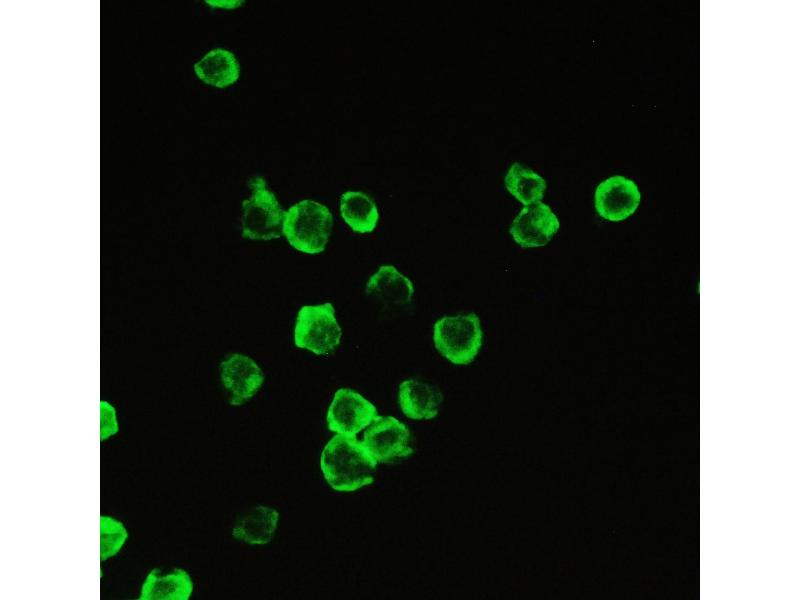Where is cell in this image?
Returning <instances> with one entry per match:
<instances>
[{
  "label": "cell",
  "mask_w": 800,
  "mask_h": 600,
  "mask_svg": "<svg viewBox=\"0 0 800 600\" xmlns=\"http://www.w3.org/2000/svg\"><path fill=\"white\" fill-rule=\"evenodd\" d=\"M377 461L356 436H333L322 450L320 467L338 492H353L374 482Z\"/></svg>",
  "instance_id": "cell-1"
},
{
  "label": "cell",
  "mask_w": 800,
  "mask_h": 600,
  "mask_svg": "<svg viewBox=\"0 0 800 600\" xmlns=\"http://www.w3.org/2000/svg\"><path fill=\"white\" fill-rule=\"evenodd\" d=\"M333 226V216L323 204L302 200L285 211L283 235L296 250L318 254L325 250Z\"/></svg>",
  "instance_id": "cell-2"
},
{
  "label": "cell",
  "mask_w": 800,
  "mask_h": 600,
  "mask_svg": "<svg viewBox=\"0 0 800 600\" xmlns=\"http://www.w3.org/2000/svg\"><path fill=\"white\" fill-rule=\"evenodd\" d=\"M483 332L476 313L444 316L433 326L436 350L455 365H468L478 355Z\"/></svg>",
  "instance_id": "cell-3"
},
{
  "label": "cell",
  "mask_w": 800,
  "mask_h": 600,
  "mask_svg": "<svg viewBox=\"0 0 800 600\" xmlns=\"http://www.w3.org/2000/svg\"><path fill=\"white\" fill-rule=\"evenodd\" d=\"M248 183L253 192L242 202V237L250 240L280 238L285 211L262 176H255Z\"/></svg>",
  "instance_id": "cell-4"
},
{
  "label": "cell",
  "mask_w": 800,
  "mask_h": 600,
  "mask_svg": "<svg viewBox=\"0 0 800 600\" xmlns=\"http://www.w3.org/2000/svg\"><path fill=\"white\" fill-rule=\"evenodd\" d=\"M341 327L332 303L304 305L297 313L294 344L316 355H328L340 344Z\"/></svg>",
  "instance_id": "cell-5"
},
{
  "label": "cell",
  "mask_w": 800,
  "mask_h": 600,
  "mask_svg": "<svg viewBox=\"0 0 800 600\" xmlns=\"http://www.w3.org/2000/svg\"><path fill=\"white\" fill-rule=\"evenodd\" d=\"M362 443L377 463H392L414 452L408 427L393 416H376Z\"/></svg>",
  "instance_id": "cell-6"
},
{
  "label": "cell",
  "mask_w": 800,
  "mask_h": 600,
  "mask_svg": "<svg viewBox=\"0 0 800 600\" xmlns=\"http://www.w3.org/2000/svg\"><path fill=\"white\" fill-rule=\"evenodd\" d=\"M376 416L377 408L369 400L350 388H340L328 408L326 421L330 431L354 437Z\"/></svg>",
  "instance_id": "cell-7"
},
{
  "label": "cell",
  "mask_w": 800,
  "mask_h": 600,
  "mask_svg": "<svg viewBox=\"0 0 800 600\" xmlns=\"http://www.w3.org/2000/svg\"><path fill=\"white\" fill-rule=\"evenodd\" d=\"M560 222L551 207L542 201L524 206L513 219L509 233L523 248L547 245L558 232Z\"/></svg>",
  "instance_id": "cell-8"
},
{
  "label": "cell",
  "mask_w": 800,
  "mask_h": 600,
  "mask_svg": "<svg viewBox=\"0 0 800 600\" xmlns=\"http://www.w3.org/2000/svg\"><path fill=\"white\" fill-rule=\"evenodd\" d=\"M220 380L232 406H240L250 400L261 388L264 374L250 357L232 353L219 365Z\"/></svg>",
  "instance_id": "cell-9"
},
{
  "label": "cell",
  "mask_w": 800,
  "mask_h": 600,
  "mask_svg": "<svg viewBox=\"0 0 800 600\" xmlns=\"http://www.w3.org/2000/svg\"><path fill=\"white\" fill-rule=\"evenodd\" d=\"M641 194L636 184L623 176H613L601 182L594 195L595 209L609 221H621L633 214Z\"/></svg>",
  "instance_id": "cell-10"
},
{
  "label": "cell",
  "mask_w": 800,
  "mask_h": 600,
  "mask_svg": "<svg viewBox=\"0 0 800 600\" xmlns=\"http://www.w3.org/2000/svg\"><path fill=\"white\" fill-rule=\"evenodd\" d=\"M194 590L190 574L183 568L163 572L151 569L139 589L138 600H189Z\"/></svg>",
  "instance_id": "cell-11"
},
{
  "label": "cell",
  "mask_w": 800,
  "mask_h": 600,
  "mask_svg": "<svg viewBox=\"0 0 800 600\" xmlns=\"http://www.w3.org/2000/svg\"><path fill=\"white\" fill-rule=\"evenodd\" d=\"M443 402L438 387L419 379H407L400 383L398 403L403 414L413 420L435 418Z\"/></svg>",
  "instance_id": "cell-12"
},
{
  "label": "cell",
  "mask_w": 800,
  "mask_h": 600,
  "mask_svg": "<svg viewBox=\"0 0 800 600\" xmlns=\"http://www.w3.org/2000/svg\"><path fill=\"white\" fill-rule=\"evenodd\" d=\"M365 293L387 306H402L411 303L414 286L409 278L393 265H382L370 276Z\"/></svg>",
  "instance_id": "cell-13"
},
{
  "label": "cell",
  "mask_w": 800,
  "mask_h": 600,
  "mask_svg": "<svg viewBox=\"0 0 800 600\" xmlns=\"http://www.w3.org/2000/svg\"><path fill=\"white\" fill-rule=\"evenodd\" d=\"M279 513L266 506H255L232 528V536L251 545L269 543L276 531Z\"/></svg>",
  "instance_id": "cell-14"
},
{
  "label": "cell",
  "mask_w": 800,
  "mask_h": 600,
  "mask_svg": "<svg viewBox=\"0 0 800 600\" xmlns=\"http://www.w3.org/2000/svg\"><path fill=\"white\" fill-rule=\"evenodd\" d=\"M194 72L204 83L225 88L238 80L240 66L232 52L217 48L194 64Z\"/></svg>",
  "instance_id": "cell-15"
},
{
  "label": "cell",
  "mask_w": 800,
  "mask_h": 600,
  "mask_svg": "<svg viewBox=\"0 0 800 600\" xmlns=\"http://www.w3.org/2000/svg\"><path fill=\"white\" fill-rule=\"evenodd\" d=\"M340 212L347 225L357 233H370L378 223V208L366 193L346 191L340 199Z\"/></svg>",
  "instance_id": "cell-16"
},
{
  "label": "cell",
  "mask_w": 800,
  "mask_h": 600,
  "mask_svg": "<svg viewBox=\"0 0 800 600\" xmlns=\"http://www.w3.org/2000/svg\"><path fill=\"white\" fill-rule=\"evenodd\" d=\"M504 183L506 190L524 206L541 201L547 187L541 175L519 162L509 167Z\"/></svg>",
  "instance_id": "cell-17"
},
{
  "label": "cell",
  "mask_w": 800,
  "mask_h": 600,
  "mask_svg": "<svg viewBox=\"0 0 800 600\" xmlns=\"http://www.w3.org/2000/svg\"><path fill=\"white\" fill-rule=\"evenodd\" d=\"M100 563L115 557L123 549L129 538V533L124 523L110 515L99 517Z\"/></svg>",
  "instance_id": "cell-18"
},
{
  "label": "cell",
  "mask_w": 800,
  "mask_h": 600,
  "mask_svg": "<svg viewBox=\"0 0 800 600\" xmlns=\"http://www.w3.org/2000/svg\"><path fill=\"white\" fill-rule=\"evenodd\" d=\"M100 414V443H103L119 432V422L115 406L108 400L99 402Z\"/></svg>",
  "instance_id": "cell-19"
}]
</instances>
